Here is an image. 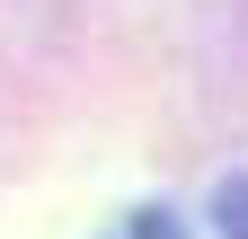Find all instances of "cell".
I'll return each instance as SVG.
<instances>
[{
    "label": "cell",
    "mask_w": 248,
    "mask_h": 239,
    "mask_svg": "<svg viewBox=\"0 0 248 239\" xmlns=\"http://www.w3.org/2000/svg\"><path fill=\"white\" fill-rule=\"evenodd\" d=\"M213 222H222V239H248V177H222V195H213Z\"/></svg>",
    "instance_id": "obj_1"
},
{
    "label": "cell",
    "mask_w": 248,
    "mask_h": 239,
    "mask_svg": "<svg viewBox=\"0 0 248 239\" xmlns=\"http://www.w3.org/2000/svg\"><path fill=\"white\" fill-rule=\"evenodd\" d=\"M133 239H186V230H177V213H142V222H133Z\"/></svg>",
    "instance_id": "obj_2"
}]
</instances>
